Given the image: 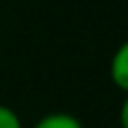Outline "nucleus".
Segmentation results:
<instances>
[{
  "label": "nucleus",
  "mask_w": 128,
  "mask_h": 128,
  "mask_svg": "<svg viewBox=\"0 0 128 128\" xmlns=\"http://www.w3.org/2000/svg\"><path fill=\"white\" fill-rule=\"evenodd\" d=\"M119 126L128 128V92L124 97V101H122V106H119Z\"/></svg>",
  "instance_id": "obj_4"
},
{
  "label": "nucleus",
  "mask_w": 128,
  "mask_h": 128,
  "mask_svg": "<svg viewBox=\"0 0 128 128\" xmlns=\"http://www.w3.org/2000/svg\"><path fill=\"white\" fill-rule=\"evenodd\" d=\"M108 74H110V81L122 92H128V40H124L115 50L110 65H108Z\"/></svg>",
  "instance_id": "obj_1"
},
{
  "label": "nucleus",
  "mask_w": 128,
  "mask_h": 128,
  "mask_svg": "<svg viewBox=\"0 0 128 128\" xmlns=\"http://www.w3.org/2000/svg\"><path fill=\"white\" fill-rule=\"evenodd\" d=\"M0 128H22L18 112L4 104H0Z\"/></svg>",
  "instance_id": "obj_3"
},
{
  "label": "nucleus",
  "mask_w": 128,
  "mask_h": 128,
  "mask_svg": "<svg viewBox=\"0 0 128 128\" xmlns=\"http://www.w3.org/2000/svg\"><path fill=\"white\" fill-rule=\"evenodd\" d=\"M32 128H86L81 124L79 117L70 115V112H50L45 117H40Z\"/></svg>",
  "instance_id": "obj_2"
}]
</instances>
